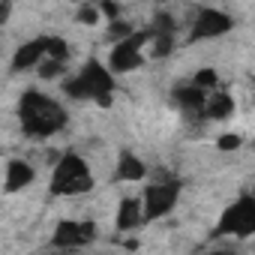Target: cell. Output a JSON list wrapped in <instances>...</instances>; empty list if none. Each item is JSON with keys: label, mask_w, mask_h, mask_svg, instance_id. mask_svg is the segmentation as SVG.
Segmentation results:
<instances>
[{"label": "cell", "mask_w": 255, "mask_h": 255, "mask_svg": "<svg viewBox=\"0 0 255 255\" xmlns=\"http://www.w3.org/2000/svg\"><path fill=\"white\" fill-rule=\"evenodd\" d=\"M18 117H21V129L30 138H51L66 126V111L60 102L48 99L39 90H27L18 102Z\"/></svg>", "instance_id": "obj_1"}, {"label": "cell", "mask_w": 255, "mask_h": 255, "mask_svg": "<svg viewBox=\"0 0 255 255\" xmlns=\"http://www.w3.org/2000/svg\"><path fill=\"white\" fill-rule=\"evenodd\" d=\"M63 90L72 99H93L99 105H111V96H114V72L105 69L99 60H87L81 66V72L63 84Z\"/></svg>", "instance_id": "obj_2"}, {"label": "cell", "mask_w": 255, "mask_h": 255, "mask_svg": "<svg viewBox=\"0 0 255 255\" xmlns=\"http://www.w3.org/2000/svg\"><path fill=\"white\" fill-rule=\"evenodd\" d=\"M93 186L90 168L78 153H63L51 174V195H81Z\"/></svg>", "instance_id": "obj_3"}, {"label": "cell", "mask_w": 255, "mask_h": 255, "mask_svg": "<svg viewBox=\"0 0 255 255\" xmlns=\"http://www.w3.org/2000/svg\"><path fill=\"white\" fill-rule=\"evenodd\" d=\"M213 234L216 237H252L255 234V195L249 192L237 198L231 207H225Z\"/></svg>", "instance_id": "obj_4"}, {"label": "cell", "mask_w": 255, "mask_h": 255, "mask_svg": "<svg viewBox=\"0 0 255 255\" xmlns=\"http://www.w3.org/2000/svg\"><path fill=\"white\" fill-rule=\"evenodd\" d=\"M153 39V33L150 30H138L135 36H129V39H123V42H117L114 48H111V57H108V69L111 72H132V69H138V66H144V60H147V54H144V45Z\"/></svg>", "instance_id": "obj_5"}, {"label": "cell", "mask_w": 255, "mask_h": 255, "mask_svg": "<svg viewBox=\"0 0 255 255\" xmlns=\"http://www.w3.org/2000/svg\"><path fill=\"white\" fill-rule=\"evenodd\" d=\"M177 198H180V180L162 177L156 183H147L144 186V195H141V201H144V219L150 222V219L165 216L168 210H174Z\"/></svg>", "instance_id": "obj_6"}, {"label": "cell", "mask_w": 255, "mask_h": 255, "mask_svg": "<svg viewBox=\"0 0 255 255\" xmlns=\"http://www.w3.org/2000/svg\"><path fill=\"white\" fill-rule=\"evenodd\" d=\"M234 27V18L216 6H201L192 18V27H189V42H201V39H216V36H225L228 30Z\"/></svg>", "instance_id": "obj_7"}, {"label": "cell", "mask_w": 255, "mask_h": 255, "mask_svg": "<svg viewBox=\"0 0 255 255\" xmlns=\"http://www.w3.org/2000/svg\"><path fill=\"white\" fill-rule=\"evenodd\" d=\"M90 240H96V222H81V219H60L51 234V246L63 252L81 249Z\"/></svg>", "instance_id": "obj_8"}, {"label": "cell", "mask_w": 255, "mask_h": 255, "mask_svg": "<svg viewBox=\"0 0 255 255\" xmlns=\"http://www.w3.org/2000/svg\"><path fill=\"white\" fill-rule=\"evenodd\" d=\"M207 96H210V93H204L201 87H195V84L189 81V84L174 87L171 102L183 111V117H189V120H204V105H207Z\"/></svg>", "instance_id": "obj_9"}, {"label": "cell", "mask_w": 255, "mask_h": 255, "mask_svg": "<svg viewBox=\"0 0 255 255\" xmlns=\"http://www.w3.org/2000/svg\"><path fill=\"white\" fill-rule=\"evenodd\" d=\"M45 57H48V36L30 39V42H24L21 48H15V57H12V72L30 69V66H36V69H39Z\"/></svg>", "instance_id": "obj_10"}, {"label": "cell", "mask_w": 255, "mask_h": 255, "mask_svg": "<svg viewBox=\"0 0 255 255\" xmlns=\"http://www.w3.org/2000/svg\"><path fill=\"white\" fill-rule=\"evenodd\" d=\"M144 219V201L141 198H123L117 207V231H132L138 228Z\"/></svg>", "instance_id": "obj_11"}, {"label": "cell", "mask_w": 255, "mask_h": 255, "mask_svg": "<svg viewBox=\"0 0 255 255\" xmlns=\"http://www.w3.org/2000/svg\"><path fill=\"white\" fill-rule=\"evenodd\" d=\"M33 168L24 159H9L6 162V177H3V192H18L33 183Z\"/></svg>", "instance_id": "obj_12"}, {"label": "cell", "mask_w": 255, "mask_h": 255, "mask_svg": "<svg viewBox=\"0 0 255 255\" xmlns=\"http://www.w3.org/2000/svg\"><path fill=\"white\" fill-rule=\"evenodd\" d=\"M144 177H147V165H144L135 153L123 150V153H120V159H117V180L138 183V180H144Z\"/></svg>", "instance_id": "obj_13"}, {"label": "cell", "mask_w": 255, "mask_h": 255, "mask_svg": "<svg viewBox=\"0 0 255 255\" xmlns=\"http://www.w3.org/2000/svg\"><path fill=\"white\" fill-rule=\"evenodd\" d=\"M231 111H234V99L225 90H213L204 105V120H225Z\"/></svg>", "instance_id": "obj_14"}, {"label": "cell", "mask_w": 255, "mask_h": 255, "mask_svg": "<svg viewBox=\"0 0 255 255\" xmlns=\"http://www.w3.org/2000/svg\"><path fill=\"white\" fill-rule=\"evenodd\" d=\"M153 33V39H150V57H168L171 51H174V33H168V30H150Z\"/></svg>", "instance_id": "obj_15"}, {"label": "cell", "mask_w": 255, "mask_h": 255, "mask_svg": "<svg viewBox=\"0 0 255 255\" xmlns=\"http://www.w3.org/2000/svg\"><path fill=\"white\" fill-rule=\"evenodd\" d=\"M192 84H195V87H201L204 93H213V90L219 87V75H216V69L204 66V69H198V72L192 75Z\"/></svg>", "instance_id": "obj_16"}, {"label": "cell", "mask_w": 255, "mask_h": 255, "mask_svg": "<svg viewBox=\"0 0 255 255\" xmlns=\"http://www.w3.org/2000/svg\"><path fill=\"white\" fill-rule=\"evenodd\" d=\"M135 33H138V30H135L132 24H126V21H120V18L108 24V39H111L114 45L123 42V39H129V36H135Z\"/></svg>", "instance_id": "obj_17"}, {"label": "cell", "mask_w": 255, "mask_h": 255, "mask_svg": "<svg viewBox=\"0 0 255 255\" xmlns=\"http://www.w3.org/2000/svg\"><path fill=\"white\" fill-rule=\"evenodd\" d=\"M63 66H66L63 60H51V57H45L42 66H39V75H42V78H57V75L63 72Z\"/></svg>", "instance_id": "obj_18"}, {"label": "cell", "mask_w": 255, "mask_h": 255, "mask_svg": "<svg viewBox=\"0 0 255 255\" xmlns=\"http://www.w3.org/2000/svg\"><path fill=\"white\" fill-rule=\"evenodd\" d=\"M99 15H102L99 6H81V9H78V21H81V24H96Z\"/></svg>", "instance_id": "obj_19"}, {"label": "cell", "mask_w": 255, "mask_h": 255, "mask_svg": "<svg viewBox=\"0 0 255 255\" xmlns=\"http://www.w3.org/2000/svg\"><path fill=\"white\" fill-rule=\"evenodd\" d=\"M240 144H243V138H240V135H234V132L219 135V141H216V147H219V150H225V153H228V150H237Z\"/></svg>", "instance_id": "obj_20"}, {"label": "cell", "mask_w": 255, "mask_h": 255, "mask_svg": "<svg viewBox=\"0 0 255 255\" xmlns=\"http://www.w3.org/2000/svg\"><path fill=\"white\" fill-rule=\"evenodd\" d=\"M99 9H102V15H108L111 21H117V15H120V6H114V3H102Z\"/></svg>", "instance_id": "obj_21"}, {"label": "cell", "mask_w": 255, "mask_h": 255, "mask_svg": "<svg viewBox=\"0 0 255 255\" xmlns=\"http://www.w3.org/2000/svg\"><path fill=\"white\" fill-rule=\"evenodd\" d=\"M9 12H12V3H3V6H0V24H6Z\"/></svg>", "instance_id": "obj_22"}, {"label": "cell", "mask_w": 255, "mask_h": 255, "mask_svg": "<svg viewBox=\"0 0 255 255\" xmlns=\"http://www.w3.org/2000/svg\"><path fill=\"white\" fill-rule=\"evenodd\" d=\"M210 255H234V252H228V249H216V252H210Z\"/></svg>", "instance_id": "obj_23"}, {"label": "cell", "mask_w": 255, "mask_h": 255, "mask_svg": "<svg viewBox=\"0 0 255 255\" xmlns=\"http://www.w3.org/2000/svg\"><path fill=\"white\" fill-rule=\"evenodd\" d=\"M252 195H255V186H252Z\"/></svg>", "instance_id": "obj_24"}]
</instances>
